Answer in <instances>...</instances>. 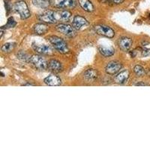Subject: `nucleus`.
Masks as SVG:
<instances>
[{
  "mask_svg": "<svg viewBox=\"0 0 150 150\" xmlns=\"http://www.w3.org/2000/svg\"><path fill=\"white\" fill-rule=\"evenodd\" d=\"M71 16V12L67 10L47 11L40 15L39 20L48 23H56L57 22H67L70 20Z\"/></svg>",
  "mask_w": 150,
  "mask_h": 150,
  "instance_id": "obj_1",
  "label": "nucleus"
},
{
  "mask_svg": "<svg viewBox=\"0 0 150 150\" xmlns=\"http://www.w3.org/2000/svg\"><path fill=\"white\" fill-rule=\"evenodd\" d=\"M49 41L52 44L53 47L59 53H67L69 51L67 44L63 39H62L61 38H59L57 36H51V37H50Z\"/></svg>",
  "mask_w": 150,
  "mask_h": 150,
  "instance_id": "obj_2",
  "label": "nucleus"
},
{
  "mask_svg": "<svg viewBox=\"0 0 150 150\" xmlns=\"http://www.w3.org/2000/svg\"><path fill=\"white\" fill-rule=\"evenodd\" d=\"M29 62L38 70H46L48 68V63L42 56L34 55L29 58Z\"/></svg>",
  "mask_w": 150,
  "mask_h": 150,
  "instance_id": "obj_3",
  "label": "nucleus"
},
{
  "mask_svg": "<svg viewBox=\"0 0 150 150\" xmlns=\"http://www.w3.org/2000/svg\"><path fill=\"white\" fill-rule=\"evenodd\" d=\"M53 6L60 9L74 8L76 6L75 0H50Z\"/></svg>",
  "mask_w": 150,
  "mask_h": 150,
  "instance_id": "obj_4",
  "label": "nucleus"
},
{
  "mask_svg": "<svg viewBox=\"0 0 150 150\" xmlns=\"http://www.w3.org/2000/svg\"><path fill=\"white\" fill-rule=\"evenodd\" d=\"M14 9L20 14L22 19H27L30 17L31 14L26 3L24 1H18L14 4Z\"/></svg>",
  "mask_w": 150,
  "mask_h": 150,
  "instance_id": "obj_5",
  "label": "nucleus"
},
{
  "mask_svg": "<svg viewBox=\"0 0 150 150\" xmlns=\"http://www.w3.org/2000/svg\"><path fill=\"white\" fill-rule=\"evenodd\" d=\"M94 29L98 35L108 38H112L115 35V32L110 27L105 25H96L94 26Z\"/></svg>",
  "mask_w": 150,
  "mask_h": 150,
  "instance_id": "obj_6",
  "label": "nucleus"
},
{
  "mask_svg": "<svg viewBox=\"0 0 150 150\" xmlns=\"http://www.w3.org/2000/svg\"><path fill=\"white\" fill-rule=\"evenodd\" d=\"M56 29L59 33H62V34L65 35L70 36V37H72V36L75 35L74 28L71 27V26L68 25V24L60 23L56 26Z\"/></svg>",
  "mask_w": 150,
  "mask_h": 150,
  "instance_id": "obj_7",
  "label": "nucleus"
},
{
  "mask_svg": "<svg viewBox=\"0 0 150 150\" xmlns=\"http://www.w3.org/2000/svg\"><path fill=\"white\" fill-rule=\"evenodd\" d=\"M121 68V63L118 62H111L106 66L105 71L108 74H115L118 71H120Z\"/></svg>",
  "mask_w": 150,
  "mask_h": 150,
  "instance_id": "obj_8",
  "label": "nucleus"
},
{
  "mask_svg": "<svg viewBox=\"0 0 150 150\" xmlns=\"http://www.w3.org/2000/svg\"><path fill=\"white\" fill-rule=\"evenodd\" d=\"M33 47L35 51L37 52L38 53H40V54L50 55L52 54L53 52L51 47L46 45H35V44H33Z\"/></svg>",
  "mask_w": 150,
  "mask_h": 150,
  "instance_id": "obj_9",
  "label": "nucleus"
},
{
  "mask_svg": "<svg viewBox=\"0 0 150 150\" xmlns=\"http://www.w3.org/2000/svg\"><path fill=\"white\" fill-rule=\"evenodd\" d=\"M45 83L50 86H56L61 84V79L56 75H50L45 79Z\"/></svg>",
  "mask_w": 150,
  "mask_h": 150,
  "instance_id": "obj_10",
  "label": "nucleus"
},
{
  "mask_svg": "<svg viewBox=\"0 0 150 150\" xmlns=\"http://www.w3.org/2000/svg\"><path fill=\"white\" fill-rule=\"evenodd\" d=\"M48 68L52 71L55 72V73H59L62 71L63 67L61 62L56 59H51L48 63Z\"/></svg>",
  "mask_w": 150,
  "mask_h": 150,
  "instance_id": "obj_11",
  "label": "nucleus"
},
{
  "mask_svg": "<svg viewBox=\"0 0 150 150\" xmlns=\"http://www.w3.org/2000/svg\"><path fill=\"white\" fill-rule=\"evenodd\" d=\"M88 23L84 17H81V16H76L74 17L73 20V23H72V25H73V27L75 29H80L82 26H85Z\"/></svg>",
  "mask_w": 150,
  "mask_h": 150,
  "instance_id": "obj_12",
  "label": "nucleus"
},
{
  "mask_svg": "<svg viewBox=\"0 0 150 150\" xmlns=\"http://www.w3.org/2000/svg\"><path fill=\"white\" fill-rule=\"evenodd\" d=\"M131 45H132V40L129 38H122L119 41V46H120V49L124 51L128 50L131 48Z\"/></svg>",
  "mask_w": 150,
  "mask_h": 150,
  "instance_id": "obj_13",
  "label": "nucleus"
},
{
  "mask_svg": "<svg viewBox=\"0 0 150 150\" xmlns=\"http://www.w3.org/2000/svg\"><path fill=\"white\" fill-rule=\"evenodd\" d=\"M98 76V71L95 69H88L85 71L84 73V77H85L86 80H87L88 81H94L97 79Z\"/></svg>",
  "mask_w": 150,
  "mask_h": 150,
  "instance_id": "obj_14",
  "label": "nucleus"
},
{
  "mask_svg": "<svg viewBox=\"0 0 150 150\" xmlns=\"http://www.w3.org/2000/svg\"><path fill=\"white\" fill-rule=\"evenodd\" d=\"M128 77H129V72H128V71H123L120 72L118 75H116V78H115V81L117 83H124L125 82L127 81Z\"/></svg>",
  "mask_w": 150,
  "mask_h": 150,
  "instance_id": "obj_15",
  "label": "nucleus"
},
{
  "mask_svg": "<svg viewBox=\"0 0 150 150\" xmlns=\"http://www.w3.org/2000/svg\"><path fill=\"white\" fill-rule=\"evenodd\" d=\"M80 7L87 12H92L94 10V6L89 0H79Z\"/></svg>",
  "mask_w": 150,
  "mask_h": 150,
  "instance_id": "obj_16",
  "label": "nucleus"
},
{
  "mask_svg": "<svg viewBox=\"0 0 150 150\" xmlns=\"http://www.w3.org/2000/svg\"><path fill=\"white\" fill-rule=\"evenodd\" d=\"M48 30V26L44 23H38L34 26L35 33L38 35H43Z\"/></svg>",
  "mask_w": 150,
  "mask_h": 150,
  "instance_id": "obj_17",
  "label": "nucleus"
},
{
  "mask_svg": "<svg viewBox=\"0 0 150 150\" xmlns=\"http://www.w3.org/2000/svg\"><path fill=\"white\" fill-rule=\"evenodd\" d=\"M98 50L102 56H111L114 54L115 50L112 47H99Z\"/></svg>",
  "mask_w": 150,
  "mask_h": 150,
  "instance_id": "obj_18",
  "label": "nucleus"
},
{
  "mask_svg": "<svg viewBox=\"0 0 150 150\" xmlns=\"http://www.w3.org/2000/svg\"><path fill=\"white\" fill-rule=\"evenodd\" d=\"M33 5L41 8H47L50 5V2L47 0H33Z\"/></svg>",
  "mask_w": 150,
  "mask_h": 150,
  "instance_id": "obj_19",
  "label": "nucleus"
},
{
  "mask_svg": "<svg viewBox=\"0 0 150 150\" xmlns=\"http://www.w3.org/2000/svg\"><path fill=\"white\" fill-rule=\"evenodd\" d=\"M15 45L13 43H6L2 47V50L5 53H9L14 49Z\"/></svg>",
  "mask_w": 150,
  "mask_h": 150,
  "instance_id": "obj_20",
  "label": "nucleus"
},
{
  "mask_svg": "<svg viewBox=\"0 0 150 150\" xmlns=\"http://www.w3.org/2000/svg\"><path fill=\"white\" fill-rule=\"evenodd\" d=\"M134 71L137 76H138V77H143V75L145 74V70L141 65H136L134 68Z\"/></svg>",
  "mask_w": 150,
  "mask_h": 150,
  "instance_id": "obj_21",
  "label": "nucleus"
},
{
  "mask_svg": "<svg viewBox=\"0 0 150 150\" xmlns=\"http://www.w3.org/2000/svg\"><path fill=\"white\" fill-rule=\"evenodd\" d=\"M16 25V23L14 22V19L12 18V17H10L8 19V23H7V28H11V27H14V26Z\"/></svg>",
  "mask_w": 150,
  "mask_h": 150,
  "instance_id": "obj_22",
  "label": "nucleus"
},
{
  "mask_svg": "<svg viewBox=\"0 0 150 150\" xmlns=\"http://www.w3.org/2000/svg\"><path fill=\"white\" fill-rule=\"evenodd\" d=\"M142 55H143V56H149V55H150V50H149V49L143 50V51H142Z\"/></svg>",
  "mask_w": 150,
  "mask_h": 150,
  "instance_id": "obj_23",
  "label": "nucleus"
},
{
  "mask_svg": "<svg viewBox=\"0 0 150 150\" xmlns=\"http://www.w3.org/2000/svg\"><path fill=\"white\" fill-rule=\"evenodd\" d=\"M112 1H113V2L116 4H121L122 3L124 0H112Z\"/></svg>",
  "mask_w": 150,
  "mask_h": 150,
  "instance_id": "obj_24",
  "label": "nucleus"
},
{
  "mask_svg": "<svg viewBox=\"0 0 150 150\" xmlns=\"http://www.w3.org/2000/svg\"><path fill=\"white\" fill-rule=\"evenodd\" d=\"M135 86H146V84L143 83H137L135 84Z\"/></svg>",
  "mask_w": 150,
  "mask_h": 150,
  "instance_id": "obj_25",
  "label": "nucleus"
}]
</instances>
